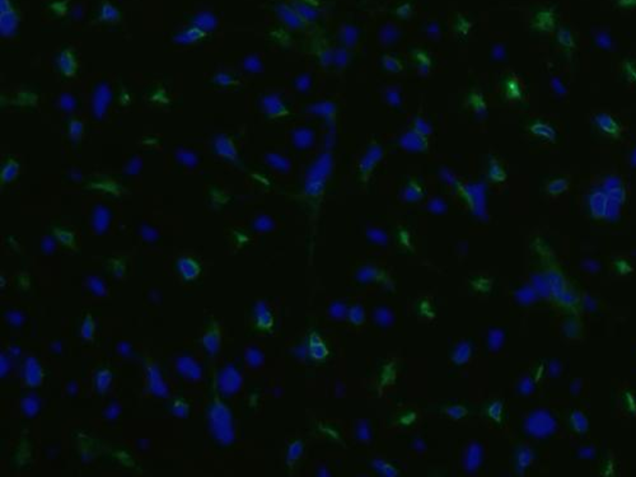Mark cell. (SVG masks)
Returning <instances> with one entry per match:
<instances>
[{
    "instance_id": "obj_1",
    "label": "cell",
    "mask_w": 636,
    "mask_h": 477,
    "mask_svg": "<svg viewBox=\"0 0 636 477\" xmlns=\"http://www.w3.org/2000/svg\"><path fill=\"white\" fill-rule=\"evenodd\" d=\"M209 421L211 431L218 440L223 444H230L234 439V430L232 416L227 406L220 401L213 402L209 410Z\"/></svg>"
},
{
    "instance_id": "obj_2",
    "label": "cell",
    "mask_w": 636,
    "mask_h": 477,
    "mask_svg": "<svg viewBox=\"0 0 636 477\" xmlns=\"http://www.w3.org/2000/svg\"><path fill=\"white\" fill-rule=\"evenodd\" d=\"M241 384H242L241 373H238L233 367H227L223 369L218 377V387L224 395L236 393L241 388Z\"/></svg>"
},
{
    "instance_id": "obj_3",
    "label": "cell",
    "mask_w": 636,
    "mask_h": 477,
    "mask_svg": "<svg viewBox=\"0 0 636 477\" xmlns=\"http://www.w3.org/2000/svg\"><path fill=\"white\" fill-rule=\"evenodd\" d=\"M594 124L603 134L610 138H620L622 132V126L613 115L607 112H599L594 116Z\"/></svg>"
},
{
    "instance_id": "obj_4",
    "label": "cell",
    "mask_w": 636,
    "mask_h": 477,
    "mask_svg": "<svg viewBox=\"0 0 636 477\" xmlns=\"http://www.w3.org/2000/svg\"><path fill=\"white\" fill-rule=\"evenodd\" d=\"M527 429L531 431V434L533 435H546L550 431H552L554 429V423L550 418L545 416L543 412H538V414H536L533 418L528 419V425H527Z\"/></svg>"
},
{
    "instance_id": "obj_5",
    "label": "cell",
    "mask_w": 636,
    "mask_h": 477,
    "mask_svg": "<svg viewBox=\"0 0 636 477\" xmlns=\"http://www.w3.org/2000/svg\"><path fill=\"white\" fill-rule=\"evenodd\" d=\"M42 377H44V373H42V368L40 367L38 361L35 358H32V356L25 359L24 368H23L24 382L28 386L35 387L38 386L42 382Z\"/></svg>"
},
{
    "instance_id": "obj_6",
    "label": "cell",
    "mask_w": 636,
    "mask_h": 477,
    "mask_svg": "<svg viewBox=\"0 0 636 477\" xmlns=\"http://www.w3.org/2000/svg\"><path fill=\"white\" fill-rule=\"evenodd\" d=\"M177 371L182 374L183 377L187 379L196 380L201 378V368L196 363L194 359L187 358V356H181L177 359Z\"/></svg>"
},
{
    "instance_id": "obj_7",
    "label": "cell",
    "mask_w": 636,
    "mask_h": 477,
    "mask_svg": "<svg viewBox=\"0 0 636 477\" xmlns=\"http://www.w3.org/2000/svg\"><path fill=\"white\" fill-rule=\"evenodd\" d=\"M177 269L185 280H195L201 273V267L197 261L191 257H182L177 261Z\"/></svg>"
},
{
    "instance_id": "obj_8",
    "label": "cell",
    "mask_w": 636,
    "mask_h": 477,
    "mask_svg": "<svg viewBox=\"0 0 636 477\" xmlns=\"http://www.w3.org/2000/svg\"><path fill=\"white\" fill-rule=\"evenodd\" d=\"M202 346L209 354L215 355L220 350V331L217 326H210L202 336Z\"/></svg>"
},
{
    "instance_id": "obj_9",
    "label": "cell",
    "mask_w": 636,
    "mask_h": 477,
    "mask_svg": "<svg viewBox=\"0 0 636 477\" xmlns=\"http://www.w3.org/2000/svg\"><path fill=\"white\" fill-rule=\"evenodd\" d=\"M148 383H149V389H150L151 392L154 393V395H158V396L167 395L166 384H164L159 372H158L154 367L148 368Z\"/></svg>"
},
{
    "instance_id": "obj_10",
    "label": "cell",
    "mask_w": 636,
    "mask_h": 477,
    "mask_svg": "<svg viewBox=\"0 0 636 477\" xmlns=\"http://www.w3.org/2000/svg\"><path fill=\"white\" fill-rule=\"evenodd\" d=\"M256 322H257V326L262 330H266V328H270L271 325H272V317H271V313L269 312V309L266 308V305L264 303H260V304L256 307Z\"/></svg>"
},
{
    "instance_id": "obj_11",
    "label": "cell",
    "mask_w": 636,
    "mask_h": 477,
    "mask_svg": "<svg viewBox=\"0 0 636 477\" xmlns=\"http://www.w3.org/2000/svg\"><path fill=\"white\" fill-rule=\"evenodd\" d=\"M108 100H110V91L106 85H101V87H98V89L96 91V98H95V111L97 115H102L104 111V107L106 104L108 103Z\"/></svg>"
},
{
    "instance_id": "obj_12",
    "label": "cell",
    "mask_w": 636,
    "mask_h": 477,
    "mask_svg": "<svg viewBox=\"0 0 636 477\" xmlns=\"http://www.w3.org/2000/svg\"><path fill=\"white\" fill-rule=\"evenodd\" d=\"M93 226L97 232H103L108 226V213L103 206H98L93 215Z\"/></svg>"
},
{
    "instance_id": "obj_13",
    "label": "cell",
    "mask_w": 636,
    "mask_h": 477,
    "mask_svg": "<svg viewBox=\"0 0 636 477\" xmlns=\"http://www.w3.org/2000/svg\"><path fill=\"white\" fill-rule=\"evenodd\" d=\"M112 380V374L108 369H101L96 376V388L99 393L106 392Z\"/></svg>"
},
{
    "instance_id": "obj_14",
    "label": "cell",
    "mask_w": 636,
    "mask_h": 477,
    "mask_svg": "<svg viewBox=\"0 0 636 477\" xmlns=\"http://www.w3.org/2000/svg\"><path fill=\"white\" fill-rule=\"evenodd\" d=\"M480 457H481V449H480V447L477 446L471 447L468 452H467V458H466L467 467L468 468L477 467V465H479L480 461H481Z\"/></svg>"
},
{
    "instance_id": "obj_15",
    "label": "cell",
    "mask_w": 636,
    "mask_h": 477,
    "mask_svg": "<svg viewBox=\"0 0 636 477\" xmlns=\"http://www.w3.org/2000/svg\"><path fill=\"white\" fill-rule=\"evenodd\" d=\"M533 131H535L536 134H537V135L547 139V140H552V139H554L555 136H556L554 129H552L551 126L547 125V124H545V123H537V124H536L535 127H533Z\"/></svg>"
},
{
    "instance_id": "obj_16",
    "label": "cell",
    "mask_w": 636,
    "mask_h": 477,
    "mask_svg": "<svg viewBox=\"0 0 636 477\" xmlns=\"http://www.w3.org/2000/svg\"><path fill=\"white\" fill-rule=\"evenodd\" d=\"M469 354H471V348H469V345H467L466 342H463V344H461V345L456 349L453 359L456 363L461 364V363H465V361L469 358Z\"/></svg>"
},
{
    "instance_id": "obj_17",
    "label": "cell",
    "mask_w": 636,
    "mask_h": 477,
    "mask_svg": "<svg viewBox=\"0 0 636 477\" xmlns=\"http://www.w3.org/2000/svg\"><path fill=\"white\" fill-rule=\"evenodd\" d=\"M567 189L566 178H556L547 185V191L552 195H559Z\"/></svg>"
},
{
    "instance_id": "obj_18",
    "label": "cell",
    "mask_w": 636,
    "mask_h": 477,
    "mask_svg": "<svg viewBox=\"0 0 636 477\" xmlns=\"http://www.w3.org/2000/svg\"><path fill=\"white\" fill-rule=\"evenodd\" d=\"M246 359H247V363L253 368L260 367V365L262 364V361H264V356H262V354L255 348L249 349L248 351H247Z\"/></svg>"
},
{
    "instance_id": "obj_19",
    "label": "cell",
    "mask_w": 636,
    "mask_h": 477,
    "mask_svg": "<svg viewBox=\"0 0 636 477\" xmlns=\"http://www.w3.org/2000/svg\"><path fill=\"white\" fill-rule=\"evenodd\" d=\"M22 407H23V411H24L25 414L29 415V416H32V415H35L36 412L38 411V407H40V405H38L37 400H36L35 397H32V396H31V397H27V399L23 400Z\"/></svg>"
},
{
    "instance_id": "obj_20",
    "label": "cell",
    "mask_w": 636,
    "mask_h": 477,
    "mask_svg": "<svg viewBox=\"0 0 636 477\" xmlns=\"http://www.w3.org/2000/svg\"><path fill=\"white\" fill-rule=\"evenodd\" d=\"M80 333L84 337L85 340H91L93 337V333H95V324H93V320H92L91 316H87L82 325V328H80Z\"/></svg>"
},
{
    "instance_id": "obj_21",
    "label": "cell",
    "mask_w": 636,
    "mask_h": 477,
    "mask_svg": "<svg viewBox=\"0 0 636 477\" xmlns=\"http://www.w3.org/2000/svg\"><path fill=\"white\" fill-rule=\"evenodd\" d=\"M172 411H173V414L177 415V416L185 418V416L187 415V412H189V406H187L186 402L182 401V400H177V401H174L173 406H172Z\"/></svg>"
},
{
    "instance_id": "obj_22",
    "label": "cell",
    "mask_w": 636,
    "mask_h": 477,
    "mask_svg": "<svg viewBox=\"0 0 636 477\" xmlns=\"http://www.w3.org/2000/svg\"><path fill=\"white\" fill-rule=\"evenodd\" d=\"M375 320L378 321V324L386 326V325L391 324L392 316H391V313L386 309V308H378V309L375 311Z\"/></svg>"
},
{
    "instance_id": "obj_23",
    "label": "cell",
    "mask_w": 636,
    "mask_h": 477,
    "mask_svg": "<svg viewBox=\"0 0 636 477\" xmlns=\"http://www.w3.org/2000/svg\"><path fill=\"white\" fill-rule=\"evenodd\" d=\"M88 284H89V288L92 289V292L95 293V294L103 295L104 292H106V290H104L103 283H102L99 279H97V277H91V279L88 280Z\"/></svg>"
},
{
    "instance_id": "obj_24",
    "label": "cell",
    "mask_w": 636,
    "mask_h": 477,
    "mask_svg": "<svg viewBox=\"0 0 636 477\" xmlns=\"http://www.w3.org/2000/svg\"><path fill=\"white\" fill-rule=\"evenodd\" d=\"M217 144H218V148L220 149V151H219V153H220L221 155H227V157H230L229 151H233V148L230 147L229 140L220 138V139H218V140H217ZM233 153H234V151H233Z\"/></svg>"
},
{
    "instance_id": "obj_25",
    "label": "cell",
    "mask_w": 636,
    "mask_h": 477,
    "mask_svg": "<svg viewBox=\"0 0 636 477\" xmlns=\"http://www.w3.org/2000/svg\"><path fill=\"white\" fill-rule=\"evenodd\" d=\"M364 318V312H363V308L360 307H354L351 308V311H350V320L353 321L354 324H360Z\"/></svg>"
},
{
    "instance_id": "obj_26",
    "label": "cell",
    "mask_w": 636,
    "mask_h": 477,
    "mask_svg": "<svg viewBox=\"0 0 636 477\" xmlns=\"http://www.w3.org/2000/svg\"><path fill=\"white\" fill-rule=\"evenodd\" d=\"M302 452V444L300 443H294L293 446L290 447L289 453H288V459L289 461H294V459L298 458V455L300 454Z\"/></svg>"
},
{
    "instance_id": "obj_27",
    "label": "cell",
    "mask_w": 636,
    "mask_h": 477,
    "mask_svg": "<svg viewBox=\"0 0 636 477\" xmlns=\"http://www.w3.org/2000/svg\"><path fill=\"white\" fill-rule=\"evenodd\" d=\"M17 173V166L14 163H9L8 166L5 167V170H4V175L3 178L6 179V181H9L10 178L14 177V175Z\"/></svg>"
},
{
    "instance_id": "obj_28",
    "label": "cell",
    "mask_w": 636,
    "mask_h": 477,
    "mask_svg": "<svg viewBox=\"0 0 636 477\" xmlns=\"http://www.w3.org/2000/svg\"><path fill=\"white\" fill-rule=\"evenodd\" d=\"M331 314H332V317H342L343 314H345V305L343 304H334L331 307L330 309Z\"/></svg>"
},
{
    "instance_id": "obj_29",
    "label": "cell",
    "mask_w": 636,
    "mask_h": 477,
    "mask_svg": "<svg viewBox=\"0 0 636 477\" xmlns=\"http://www.w3.org/2000/svg\"><path fill=\"white\" fill-rule=\"evenodd\" d=\"M374 276H375V271L370 270V269H364L363 271H360V275H359L360 280H370V279H374Z\"/></svg>"
},
{
    "instance_id": "obj_30",
    "label": "cell",
    "mask_w": 636,
    "mask_h": 477,
    "mask_svg": "<svg viewBox=\"0 0 636 477\" xmlns=\"http://www.w3.org/2000/svg\"><path fill=\"white\" fill-rule=\"evenodd\" d=\"M499 340H501V333L499 331H494V336H490V346L496 348V346L500 345Z\"/></svg>"
},
{
    "instance_id": "obj_31",
    "label": "cell",
    "mask_w": 636,
    "mask_h": 477,
    "mask_svg": "<svg viewBox=\"0 0 636 477\" xmlns=\"http://www.w3.org/2000/svg\"><path fill=\"white\" fill-rule=\"evenodd\" d=\"M73 104H74V100H73L72 97H69V96H64V97L61 98V106H63L65 110H72Z\"/></svg>"
}]
</instances>
